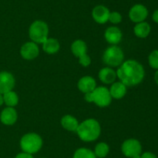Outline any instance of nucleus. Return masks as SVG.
Instances as JSON below:
<instances>
[{
	"label": "nucleus",
	"mask_w": 158,
	"mask_h": 158,
	"mask_svg": "<svg viewBox=\"0 0 158 158\" xmlns=\"http://www.w3.org/2000/svg\"><path fill=\"white\" fill-rule=\"evenodd\" d=\"M108 21L110 22L112 24H119L122 21V15L118 12H110L109 19Z\"/></svg>",
	"instance_id": "obj_25"
},
{
	"label": "nucleus",
	"mask_w": 158,
	"mask_h": 158,
	"mask_svg": "<svg viewBox=\"0 0 158 158\" xmlns=\"http://www.w3.org/2000/svg\"><path fill=\"white\" fill-rule=\"evenodd\" d=\"M71 51L75 57L79 58L81 56L86 54L87 52L86 43L82 40H76L71 45Z\"/></svg>",
	"instance_id": "obj_19"
},
{
	"label": "nucleus",
	"mask_w": 158,
	"mask_h": 158,
	"mask_svg": "<svg viewBox=\"0 0 158 158\" xmlns=\"http://www.w3.org/2000/svg\"><path fill=\"white\" fill-rule=\"evenodd\" d=\"M104 37L106 42L110 44L117 45L121 41L123 34L121 30L117 26H110L105 31Z\"/></svg>",
	"instance_id": "obj_12"
},
{
	"label": "nucleus",
	"mask_w": 158,
	"mask_h": 158,
	"mask_svg": "<svg viewBox=\"0 0 158 158\" xmlns=\"http://www.w3.org/2000/svg\"><path fill=\"white\" fill-rule=\"evenodd\" d=\"M152 18H153V20H154L155 23H158V9H157V10L154 11V14H153Z\"/></svg>",
	"instance_id": "obj_30"
},
{
	"label": "nucleus",
	"mask_w": 158,
	"mask_h": 158,
	"mask_svg": "<svg viewBox=\"0 0 158 158\" xmlns=\"http://www.w3.org/2000/svg\"><path fill=\"white\" fill-rule=\"evenodd\" d=\"M42 147V137L35 133H26L20 139V147L25 153L33 154L40 150Z\"/></svg>",
	"instance_id": "obj_3"
},
{
	"label": "nucleus",
	"mask_w": 158,
	"mask_h": 158,
	"mask_svg": "<svg viewBox=\"0 0 158 158\" xmlns=\"http://www.w3.org/2000/svg\"><path fill=\"white\" fill-rule=\"evenodd\" d=\"M73 158H97L94 151L87 148L77 149L73 154Z\"/></svg>",
	"instance_id": "obj_23"
},
{
	"label": "nucleus",
	"mask_w": 158,
	"mask_h": 158,
	"mask_svg": "<svg viewBox=\"0 0 158 158\" xmlns=\"http://www.w3.org/2000/svg\"><path fill=\"white\" fill-rule=\"evenodd\" d=\"M116 72L120 81L127 87L137 85L143 80L145 75L143 67L134 60L123 61Z\"/></svg>",
	"instance_id": "obj_1"
},
{
	"label": "nucleus",
	"mask_w": 158,
	"mask_h": 158,
	"mask_svg": "<svg viewBox=\"0 0 158 158\" xmlns=\"http://www.w3.org/2000/svg\"><path fill=\"white\" fill-rule=\"evenodd\" d=\"M84 99L87 102H94V94H93V91L85 93Z\"/></svg>",
	"instance_id": "obj_27"
},
{
	"label": "nucleus",
	"mask_w": 158,
	"mask_h": 158,
	"mask_svg": "<svg viewBox=\"0 0 158 158\" xmlns=\"http://www.w3.org/2000/svg\"><path fill=\"white\" fill-rule=\"evenodd\" d=\"M140 158H157L155 154L151 152H145L143 154L140 155Z\"/></svg>",
	"instance_id": "obj_29"
},
{
	"label": "nucleus",
	"mask_w": 158,
	"mask_h": 158,
	"mask_svg": "<svg viewBox=\"0 0 158 158\" xmlns=\"http://www.w3.org/2000/svg\"><path fill=\"white\" fill-rule=\"evenodd\" d=\"M150 66L154 69L158 70V50L152 51L148 57Z\"/></svg>",
	"instance_id": "obj_24"
},
{
	"label": "nucleus",
	"mask_w": 158,
	"mask_h": 158,
	"mask_svg": "<svg viewBox=\"0 0 158 158\" xmlns=\"http://www.w3.org/2000/svg\"><path fill=\"white\" fill-rule=\"evenodd\" d=\"M134 158H140V155H139V156H135V157H134Z\"/></svg>",
	"instance_id": "obj_33"
},
{
	"label": "nucleus",
	"mask_w": 158,
	"mask_h": 158,
	"mask_svg": "<svg viewBox=\"0 0 158 158\" xmlns=\"http://www.w3.org/2000/svg\"><path fill=\"white\" fill-rule=\"evenodd\" d=\"M3 95V101L7 107H15L19 103V96L15 91H10L5 93Z\"/></svg>",
	"instance_id": "obj_21"
},
{
	"label": "nucleus",
	"mask_w": 158,
	"mask_h": 158,
	"mask_svg": "<svg viewBox=\"0 0 158 158\" xmlns=\"http://www.w3.org/2000/svg\"><path fill=\"white\" fill-rule=\"evenodd\" d=\"M110 93L112 99H121L127 94V86L121 81L114 82L110 88Z\"/></svg>",
	"instance_id": "obj_16"
},
{
	"label": "nucleus",
	"mask_w": 158,
	"mask_h": 158,
	"mask_svg": "<svg viewBox=\"0 0 158 158\" xmlns=\"http://www.w3.org/2000/svg\"><path fill=\"white\" fill-rule=\"evenodd\" d=\"M103 62L109 67H119L124 59L123 50L117 45H112L106 49L103 54Z\"/></svg>",
	"instance_id": "obj_5"
},
{
	"label": "nucleus",
	"mask_w": 158,
	"mask_h": 158,
	"mask_svg": "<svg viewBox=\"0 0 158 158\" xmlns=\"http://www.w3.org/2000/svg\"><path fill=\"white\" fill-rule=\"evenodd\" d=\"M15 158H34V157L32 156V154H30V153H25V152H23V153H19V154H17Z\"/></svg>",
	"instance_id": "obj_28"
},
{
	"label": "nucleus",
	"mask_w": 158,
	"mask_h": 158,
	"mask_svg": "<svg viewBox=\"0 0 158 158\" xmlns=\"http://www.w3.org/2000/svg\"><path fill=\"white\" fill-rule=\"evenodd\" d=\"M110 10L107 7L102 5L95 6L92 11V16L96 23L99 24H104L108 21Z\"/></svg>",
	"instance_id": "obj_11"
},
{
	"label": "nucleus",
	"mask_w": 158,
	"mask_h": 158,
	"mask_svg": "<svg viewBox=\"0 0 158 158\" xmlns=\"http://www.w3.org/2000/svg\"><path fill=\"white\" fill-rule=\"evenodd\" d=\"M76 132L81 140L84 142H92L99 138L101 133V127L97 120L88 119L79 124Z\"/></svg>",
	"instance_id": "obj_2"
},
{
	"label": "nucleus",
	"mask_w": 158,
	"mask_h": 158,
	"mask_svg": "<svg viewBox=\"0 0 158 158\" xmlns=\"http://www.w3.org/2000/svg\"><path fill=\"white\" fill-rule=\"evenodd\" d=\"M43 50L48 54H54L60 49V42L55 38H47L43 43Z\"/></svg>",
	"instance_id": "obj_18"
},
{
	"label": "nucleus",
	"mask_w": 158,
	"mask_h": 158,
	"mask_svg": "<svg viewBox=\"0 0 158 158\" xmlns=\"http://www.w3.org/2000/svg\"><path fill=\"white\" fill-rule=\"evenodd\" d=\"M110 152V147L106 143H99L96 145L94 153L98 158H104L108 155Z\"/></svg>",
	"instance_id": "obj_22"
},
{
	"label": "nucleus",
	"mask_w": 158,
	"mask_h": 158,
	"mask_svg": "<svg viewBox=\"0 0 158 158\" xmlns=\"http://www.w3.org/2000/svg\"><path fill=\"white\" fill-rule=\"evenodd\" d=\"M79 63H80L82 66L86 68V67L89 66V64H91V59L90 57H89V56H88L87 54H84V55L79 57Z\"/></svg>",
	"instance_id": "obj_26"
},
{
	"label": "nucleus",
	"mask_w": 158,
	"mask_h": 158,
	"mask_svg": "<svg viewBox=\"0 0 158 158\" xmlns=\"http://www.w3.org/2000/svg\"><path fill=\"white\" fill-rule=\"evenodd\" d=\"M93 94H94V102L100 108L108 106L111 103L112 97L110 93V90L106 87H97L93 91Z\"/></svg>",
	"instance_id": "obj_6"
},
{
	"label": "nucleus",
	"mask_w": 158,
	"mask_h": 158,
	"mask_svg": "<svg viewBox=\"0 0 158 158\" xmlns=\"http://www.w3.org/2000/svg\"><path fill=\"white\" fill-rule=\"evenodd\" d=\"M148 15V10L143 5L136 4L129 11V17L134 23L143 22Z\"/></svg>",
	"instance_id": "obj_9"
},
{
	"label": "nucleus",
	"mask_w": 158,
	"mask_h": 158,
	"mask_svg": "<svg viewBox=\"0 0 158 158\" xmlns=\"http://www.w3.org/2000/svg\"><path fill=\"white\" fill-rule=\"evenodd\" d=\"M122 153L127 157L134 158L140 155L142 147L140 143L136 139H126L121 146Z\"/></svg>",
	"instance_id": "obj_7"
},
{
	"label": "nucleus",
	"mask_w": 158,
	"mask_h": 158,
	"mask_svg": "<svg viewBox=\"0 0 158 158\" xmlns=\"http://www.w3.org/2000/svg\"><path fill=\"white\" fill-rule=\"evenodd\" d=\"M29 35L31 40L35 43H43L49 35V26L43 20H35L30 25Z\"/></svg>",
	"instance_id": "obj_4"
},
{
	"label": "nucleus",
	"mask_w": 158,
	"mask_h": 158,
	"mask_svg": "<svg viewBox=\"0 0 158 158\" xmlns=\"http://www.w3.org/2000/svg\"><path fill=\"white\" fill-rule=\"evenodd\" d=\"M154 79H155L156 83H157L158 85V70H157V72L155 73V75H154Z\"/></svg>",
	"instance_id": "obj_31"
},
{
	"label": "nucleus",
	"mask_w": 158,
	"mask_h": 158,
	"mask_svg": "<svg viewBox=\"0 0 158 158\" xmlns=\"http://www.w3.org/2000/svg\"><path fill=\"white\" fill-rule=\"evenodd\" d=\"M77 87L80 91L85 94L94 91L97 88V82L95 79L91 76H84L79 80Z\"/></svg>",
	"instance_id": "obj_14"
},
{
	"label": "nucleus",
	"mask_w": 158,
	"mask_h": 158,
	"mask_svg": "<svg viewBox=\"0 0 158 158\" xmlns=\"http://www.w3.org/2000/svg\"><path fill=\"white\" fill-rule=\"evenodd\" d=\"M99 79L104 84H113L117 77V72L111 68H103L99 71Z\"/></svg>",
	"instance_id": "obj_15"
},
{
	"label": "nucleus",
	"mask_w": 158,
	"mask_h": 158,
	"mask_svg": "<svg viewBox=\"0 0 158 158\" xmlns=\"http://www.w3.org/2000/svg\"><path fill=\"white\" fill-rule=\"evenodd\" d=\"M134 32L139 38H146L151 32V26L147 22H140L135 25Z\"/></svg>",
	"instance_id": "obj_20"
},
{
	"label": "nucleus",
	"mask_w": 158,
	"mask_h": 158,
	"mask_svg": "<svg viewBox=\"0 0 158 158\" xmlns=\"http://www.w3.org/2000/svg\"><path fill=\"white\" fill-rule=\"evenodd\" d=\"M60 123L65 129L70 132H76L79 126L78 120L71 115H66L63 116Z\"/></svg>",
	"instance_id": "obj_17"
},
{
	"label": "nucleus",
	"mask_w": 158,
	"mask_h": 158,
	"mask_svg": "<svg viewBox=\"0 0 158 158\" xmlns=\"http://www.w3.org/2000/svg\"><path fill=\"white\" fill-rule=\"evenodd\" d=\"M3 103H4V101H3V95L2 94H0V106H1Z\"/></svg>",
	"instance_id": "obj_32"
},
{
	"label": "nucleus",
	"mask_w": 158,
	"mask_h": 158,
	"mask_svg": "<svg viewBox=\"0 0 158 158\" xmlns=\"http://www.w3.org/2000/svg\"><path fill=\"white\" fill-rule=\"evenodd\" d=\"M18 119L17 112L13 107H7L2 111L0 120L2 123L6 125H12L16 122Z\"/></svg>",
	"instance_id": "obj_13"
},
{
	"label": "nucleus",
	"mask_w": 158,
	"mask_h": 158,
	"mask_svg": "<svg viewBox=\"0 0 158 158\" xmlns=\"http://www.w3.org/2000/svg\"><path fill=\"white\" fill-rule=\"evenodd\" d=\"M15 81L13 75L8 71L0 72V94H3L12 91L15 87Z\"/></svg>",
	"instance_id": "obj_10"
},
{
	"label": "nucleus",
	"mask_w": 158,
	"mask_h": 158,
	"mask_svg": "<svg viewBox=\"0 0 158 158\" xmlns=\"http://www.w3.org/2000/svg\"><path fill=\"white\" fill-rule=\"evenodd\" d=\"M20 54L25 60H31L36 58L40 54V49L37 43L34 42H26L20 49Z\"/></svg>",
	"instance_id": "obj_8"
}]
</instances>
